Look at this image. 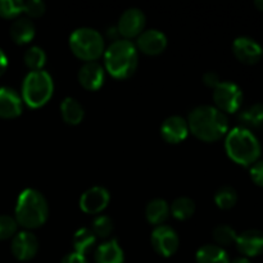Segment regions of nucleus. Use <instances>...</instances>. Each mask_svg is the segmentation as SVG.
Masks as SVG:
<instances>
[{
	"mask_svg": "<svg viewBox=\"0 0 263 263\" xmlns=\"http://www.w3.org/2000/svg\"><path fill=\"white\" fill-rule=\"evenodd\" d=\"M145 27V14L138 8H130L121 14L117 25L118 35L123 36L125 40L138 37Z\"/></svg>",
	"mask_w": 263,
	"mask_h": 263,
	"instance_id": "1a4fd4ad",
	"label": "nucleus"
},
{
	"mask_svg": "<svg viewBox=\"0 0 263 263\" xmlns=\"http://www.w3.org/2000/svg\"><path fill=\"white\" fill-rule=\"evenodd\" d=\"M215 107L222 113H235L243 103V91L240 87L231 81H221L213 89Z\"/></svg>",
	"mask_w": 263,
	"mask_h": 263,
	"instance_id": "0eeeda50",
	"label": "nucleus"
},
{
	"mask_svg": "<svg viewBox=\"0 0 263 263\" xmlns=\"http://www.w3.org/2000/svg\"><path fill=\"white\" fill-rule=\"evenodd\" d=\"M212 236L213 240L216 241V246L218 247L230 246V244L235 243L236 238H238L235 230L229 225H220L213 229Z\"/></svg>",
	"mask_w": 263,
	"mask_h": 263,
	"instance_id": "cd10ccee",
	"label": "nucleus"
},
{
	"mask_svg": "<svg viewBox=\"0 0 263 263\" xmlns=\"http://www.w3.org/2000/svg\"><path fill=\"white\" fill-rule=\"evenodd\" d=\"M54 82L49 72L32 71L25 77L22 84V100L30 108L37 109L44 107L51 99Z\"/></svg>",
	"mask_w": 263,
	"mask_h": 263,
	"instance_id": "39448f33",
	"label": "nucleus"
},
{
	"mask_svg": "<svg viewBox=\"0 0 263 263\" xmlns=\"http://www.w3.org/2000/svg\"><path fill=\"white\" fill-rule=\"evenodd\" d=\"M14 216L18 225L28 231L43 226L49 216V205L45 197L35 189L23 190L17 199Z\"/></svg>",
	"mask_w": 263,
	"mask_h": 263,
	"instance_id": "7ed1b4c3",
	"label": "nucleus"
},
{
	"mask_svg": "<svg viewBox=\"0 0 263 263\" xmlns=\"http://www.w3.org/2000/svg\"><path fill=\"white\" fill-rule=\"evenodd\" d=\"M10 251L18 261H30L37 254L39 251V241L35 234L31 231H20L15 234L12 239L10 244Z\"/></svg>",
	"mask_w": 263,
	"mask_h": 263,
	"instance_id": "9d476101",
	"label": "nucleus"
},
{
	"mask_svg": "<svg viewBox=\"0 0 263 263\" xmlns=\"http://www.w3.org/2000/svg\"><path fill=\"white\" fill-rule=\"evenodd\" d=\"M23 12V2L21 0H0V17L5 20L17 18Z\"/></svg>",
	"mask_w": 263,
	"mask_h": 263,
	"instance_id": "c756f323",
	"label": "nucleus"
},
{
	"mask_svg": "<svg viewBox=\"0 0 263 263\" xmlns=\"http://www.w3.org/2000/svg\"><path fill=\"white\" fill-rule=\"evenodd\" d=\"M61 115L64 122L71 126H76L84 120L85 110L79 100L74 98H64L61 104Z\"/></svg>",
	"mask_w": 263,
	"mask_h": 263,
	"instance_id": "aec40b11",
	"label": "nucleus"
},
{
	"mask_svg": "<svg viewBox=\"0 0 263 263\" xmlns=\"http://www.w3.org/2000/svg\"><path fill=\"white\" fill-rule=\"evenodd\" d=\"M18 223L10 216H0V240H8L17 234Z\"/></svg>",
	"mask_w": 263,
	"mask_h": 263,
	"instance_id": "7c9ffc66",
	"label": "nucleus"
},
{
	"mask_svg": "<svg viewBox=\"0 0 263 263\" xmlns=\"http://www.w3.org/2000/svg\"><path fill=\"white\" fill-rule=\"evenodd\" d=\"M138 49L130 40H115L104 50V66L108 73L118 80L133 76L138 68Z\"/></svg>",
	"mask_w": 263,
	"mask_h": 263,
	"instance_id": "f03ea898",
	"label": "nucleus"
},
{
	"mask_svg": "<svg viewBox=\"0 0 263 263\" xmlns=\"http://www.w3.org/2000/svg\"><path fill=\"white\" fill-rule=\"evenodd\" d=\"M135 46L146 55H158L167 48V37L159 30H146L138 36Z\"/></svg>",
	"mask_w": 263,
	"mask_h": 263,
	"instance_id": "f8f14e48",
	"label": "nucleus"
},
{
	"mask_svg": "<svg viewBox=\"0 0 263 263\" xmlns=\"http://www.w3.org/2000/svg\"><path fill=\"white\" fill-rule=\"evenodd\" d=\"M110 200V194L105 187L92 186L80 198V208L87 215H98L105 210Z\"/></svg>",
	"mask_w": 263,
	"mask_h": 263,
	"instance_id": "9b49d317",
	"label": "nucleus"
},
{
	"mask_svg": "<svg viewBox=\"0 0 263 263\" xmlns=\"http://www.w3.org/2000/svg\"><path fill=\"white\" fill-rule=\"evenodd\" d=\"M249 174H251L252 181L256 185H258V186L263 187V161L258 159L256 163L252 164Z\"/></svg>",
	"mask_w": 263,
	"mask_h": 263,
	"instance_id": "473e14b6",
	"label": "nucleus"
},
{
	"mask_svg": "<svg viewBox=\"0 0 263 263\" xmlns=\"http://www.w3.org/2000/svg\"><path fill=\"white\" fill-rule=\"evenodd\" d=\"M220 82V76H218L216 72H205V73L203 74V84H204L205 86L211 87V89H215Z\"/></svg>",
	"mask_w": 263,
	"mask_h": 263,
	"instance_id": "72a5a7b5",
	"label": "nucleus"
},
{
	"mask_svg": "<svg viewBox=\"0 0 263 263\" xmlns=\"http://www.w3.org/2000/svg\"><path fill=\"white\" fill-rule=\"evenodd\" d=\"M197 263H230L229 254L222 247L216 244H207L198 249L195 254Z\"/></svg>",
	"mask_w": 263,
	"mask_h": 263,
	"instance_id": "412c9836",
	"label": "nucleus"
},
{
	"mask_svg": "<svg viewBox=\"0 0 263 263\" xmlns=\"http://www.w3.org/2000/svg\"><path fill=\"white\" fill-rule=\"evenodd\" d=\"M239 121L243 123L241 127H246L248 130L251 127H261L263 125V103H256L243 110L239 116Z\"/></svg>",
	"mask_w": 263,
	"mask_h": 263,
	"instance_id": "b1692460",
	"label": "nucleus"
},
{
	"mask_svg": "<svg viewBox=\"0 0 263 263\" xmlns=\"http://www.w3.org/2000/svg\"><path fill=\"white\" fill-rule=\"evenodd\" d=\"M170 212L179 221L189 220L195 212V203L190 198L180 197L174 200L171 208H170Z\"/></svg>",
	"mask_w": 263,
	"mask_h": 263,
	"instance_id": "393cba45",
	"label": "nucleus"
},
{
	"mask_svg": "<svg viewBox=\"0 0 263 263\" xmlns=\"http://www.w3.org/2000/svg\"><path fill=\"white\" fill-rule=\"evenodd\" d=\"M23 109L22 97L12 87H0V118L12 120L21 116Z\"/></svg>",
	"mask_w": 263,
	"mask_h": 263,
	"instance_id": "dca6fc26",
	"label": "nucleus"
},
{
	"mask_svg": "<svg viewBox=\"0 0 263 263\" xmlns=\"http://www.w3.org/2000/svg\"><path fill=\"white\" fill-rule=\"evenodd\" d=\"M254 5H256L257 9L263 12V0H256V2H254Z\"/></svg>",
	"mask_w": 263,
	"mask_h": 263,
	"instance_id": "4c0bfd02",
	"label": "nucleus"
},
{
	"mask_svg": "<svg viewBox=\"0 0 263 263\" xmlns=\"http://www.w3.org/2000/svg\"><path fill=\"white\" fill-rule=\"evenodd\" d=\"M61 263H89V262H87L86 257L81 256V254L79 253H74L73 252V253L67 254V256L62 259Z\"/></svg>",
	"mask_w": 263,
	"mask_h": 263,
	"instance_id": "f704fd0d",
	"label": "nucleus"
},
{
	"mask_svg": "<svg viewBox=\"0 0 263 263\" xmlns=\"http://www.w3.org/2000/svg\"><path fill=\"white\" fill-rule=\"evenodd\" d=\"M90 230L92 231L97 238L107 239L113 231V221L108 216H98L94 221Z\"/></svg>",
	"mask_w": 263,
	"mask_h": 263,
	"instance_id": "c85d7f7f",
	"label": "nucleus"
},
{
	"mask_svg": "<svg viewBox=\"0 0 263 263\" xmlns=\"http://www.w3.org/2000/svg\"><path fill=\"white\" fill-rule=\"evenodd\" d=\"M233 53L241 63L256 64L262 58V46L253 39L240 36L234 41Z\"/></svg>",
	"mask_w": 263,
	"mask_h": 263,
	"instance_id": "ddd939ff",
	"label": "nucleus"
},
{
	"mask_svg": "<svg viewBox=\"0 0 263 263\" xmlns=\"http://www.w3.org/2000/svg\"><path fill=\"white\" fill-rule=\"evenodd\" d=\"M46 5L41 0H28L23 2V13L30 18H37L45 13Z\"/></svg>",
	"mask_w": 263,
	"mask_h": 263,
	"instance_id": "2f4dec72",
	"label": "nucleus"
},
{
	"mask_svg": "<svg viewBox=\"0 0 263 263\" xmlns=\"http://www.w3.org/2000/svg\"><path fill=\"white\" fill-rule=\"evenodd\" d=\"M262 57H263V48H262Z\"/></svg>",
	"mask_w": 263,
	"mask_h": 263,
	"instance_id": "58836bf2",
	"label": "nucleus"
},
{
	"mask_svg": "<svg viewBox=\"0 0 263 263\" xmlns=\"http://www.w3.org/2000/svg\"><path fill=\"white\" fill-rule=\"evenodd\" d=\"M95 263H125V254L116 239L104 241L95 251Z\"/></svg>",
	"mask_w": 263,
	"mask_h": 263,
	"instance_id": "a211bd4d",
	"label": "nucleus"
},
{
	"mask_svg": "<svg viewBox=\"0 0 263 263\" xmlns=\"http://www.w3.org/2000/svg\"><path fill=\"white\" fill-rule=\"evenodd\" d=\"M7 67H8V58L5 55L4 51L0 49V76L7 71Z\"/></svg>",
	"mask_w": 263,
	"mask_h": 263,
	"instance_id": "c9c22d12",
	"label": "nucleus"
},
{
	"mask_svg": "<svg viewBox=\"0 0 263 263\" xmlns=\"http://www.w3.org/2000/svg\"><path fill=\"white\" fill-rule=\"evenodd\" d=\"M10 37L18 45H25L35 37V25L30 18H17L10 26Z\"/></svg>",
	"mask_w": 263,
	"mask_h": 263,
	"instance_id": "6ab92c4d",
	"label": "nucleus"
},
{
	"mask_svg": "<svg viewBox=\"0 0 263 263\" xmlns=\"http://www.w3.org/2000/svg\"><path fill=\"white\" fill-rule=\"evenodd\" d=\"M69 48L72 53L85 63L97 62V59L104 54V39L94 28H77L69 36Z\"/></svg>",
	"mask_w": 263,
	"mask_h": 263,
	"instance_id": "423d86ee",
	"label": "nucleus"
},
{
	"mask_svg": "<svg viewBox=\"0 0 263 263\" xmlns=\"http://www.w3.org/2000/svg\"><path fill=\"white\" fill-rule=\"evenodd\" d=\"M238 202V193L231 186H222L216 192L215 203L220 210H231Z\"/></svg>",
	"mask_w": 263,
	"mask_h": 263,
	"instance_id": "bb28decb",
	"label": "nucleus"
},
{
	"mask_svg": "<svg viewBox=\"0 0 263 263\" xmlns=\"http://www.w3.org/2000/svg\"><path fill=\"white\" fill-rule=\"evenodd\" d=\"M230 263H252L249 261V258H247V257H238V258H235L234 261H230Z\"/></svg>",
	"mask_w": 263,
	"mask_h": 263,
	"instance_id": "e433bc0d",
	"label": "nucleus"
},
{
	"mask_svg": "<svg viewBox=\"0 0 263 263\" xmlns=\"http://www.w3.org/2000/svg\"><path fill=\"white\" fill-rule=\"evenodd\" d=\"M23 61H25L26 67L32 71H41L46 62V54L39 46H31L26 50L25 55H23Z\"/></svg>",
	"mask_w": 263,
	"mask_h": 263,
	"instance_id": "a878e982",
	"label": "nucleus"
},
{
	"mask_svg": "<svg viewBox=\"0 0 263 263\" xmlns=\"http://www.w3.org/2000/svg\"><path fill=\"white\" fill-rule=\"evenodd\" d=\"M95 241H97V236L92 234V231L90 230V229H80V230H77L73 235L74 253L85 256V254L95 246Z\"/></svg>",
	"mask_w": 263,
	"mask_h": 263,
	"instance_id": "5701e85b",
	"label": "nucleus"
},
{
	"mask_svg": "<svg viewBox=\"0 0 263 263\" xmlns=\"http://www.w3.org/2000/svg\"><path fill=\"white\" fill-rule=\"evenodd\" d=\"M170 205L163 199H153L145 208L146 220L151 225L161 226L168 218Z\"/></svg>",
	"mask_w": 263,
	"mask_h": 263,
	"instance_id": "4be33fe9",
	"label": "nucleus"
},
{
	"mask_svg": "<svg viewBox=\"0 0 263 263\" xmlns=\"http://www.w3.org/2000/svg\"><path fill=\"white\" fill-rule=\"evenodd\" d=\"M236 247L243 257H257L263 253V233L259 230H247L238 235Z\"/></svg>",
	"mask_w": 263,
	"mask_h": 263,
	"instance_id": "f3484780",
	"label": "nucleus"
},
{
	"mask_svg": "<svg viewBox=\"0 0 263 263\" xmlns=\"http://www.w3.org/2000/svg\"><path fill=\"white\" fill-rule=\"evenodd\" d=\"M189 133L205 143H213L225 138L229 133V121L225 113L212 105L194 108L187 117Z\"/></svg>",
	"mask_w": 263,
	"mask_h": 263,
	"instance_id": "f257e3e1",
	"label": "nucleus"
},
{
	"mask_svg": "<svg viewBox=\"0 0 263 263\" xmlns=\"http://www.w3.org/2000/svg\"><path fill=\"white\" fill-rule=\"evenodd\" d=\"M152 247L162 257H171L177 252L180 239L176 231L167 225L156 226L152 233Z\"/></svg>",
	"mask_w": 263,
	"mask_h": 263,
	"instance_id": "6e6552de",
	"label": "nucleus"
},
{
	"mask_svg": "<svg viewBox=\"0 0 263 263\" xmlns=\"http://www.w3.org/2000/svg\"><path fill=\"white\" fill-rule=\"evenodd\" d=\"M79 82L84 89L89 90V91H95V90L100 89L104 82L105 72L104 68L98 62H87L81 66L79 69Z\"/></svg>",
	"mask_w": 263,
	"mask_h": 263,
	"instance_id": "2eb2a0df",
	"label": "nucleus"
},
{
	"mask_svg": "<svg viewBox=\"0 0 263 263\" xmlns=\"http://www.w3.org/2000/svg\"><path fill=\"white\" fill-rule=\"evenodd\" d=\"M225 149L231 161L240 166H252L261 156V144L251 130L235 127L225 136Z\"/></svg>",
	"mask_w": 263,
	"mask_h": 263,
	"instance_id": "20e7f679",
	"label": "nucleus"
},
{
	"mask_svg": "<svg viewBox=\"0 0 263 263\" xmlns=\"http://www.w3.org/2000/svg\"><path fill=\"white\" fill-rule=\"evenodd\" d=\"M189 134L187 121L181 116H171L166 118L161 126V135L168 144H179L186 139Z\"/></svg>",
	"mask_w": 263,
	"mask_h": 263,
	"instance_id": "4468645a",
	"label": "nucleus"
}]
</instances>
